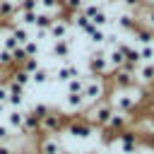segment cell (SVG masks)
Returning <instances> with one entry per match:
<instances>
[{"instance_id":"34","label":"cell","mask_w":154,"mask_h":154,"mask_svg":"<svg viewBox=\"0 0 154 154\" xmlns=\"http://www.w3.org/2000/svg\"><path fill=\"white\" fill-rule=\"evenodd\" d=\"M118 2H123V7H125V10H130V12H135V14L144 7V5H142V0H118Z\"/></svg>"},{"instance_id":"12","label":"cell","mask_w":154,"mask_h":154,"mask_svg":"<svg viewBox=\"0 0 154 154\" xmlns=\"http://www.w3.org/2000/svg\"><path fill=\"white\" fill-rule=\"evenodd\" d=\"M135 24H137V14L130 12V10H123L113 17V26H116L118 34H130L135 29Z\"/></svg>"},{"instance_id":"24","label":"cell","mask_w":154,"mask_h":154,"mask_svg":"<svg viewBox=\"0 0 154 154\" xmlns=\"http://www.w3.org/2000/svg\"><path fill=\"white\" fill-rule=\"evenodd\" d=\"M38 10L43 12H51L53 17H63L65 7H63V0H38Z\"/></svg>"},{"instance_id":"30","label":"cell","mask_w":154,"mask_h":154,"mask_svg":"<svg viewBox=\"0 0 154 154\" xmlns=\"http://www.w3.org/2000/svg\"><path fill=\"white\" fill-rule=\"evenodd\" d=\"M14 140H17V135L7 128V123H5V120H0V144H12Z\"/></svg>"},{"instance_id":"1","label":"cell","mask_w":154,"mask_h":154,"mask_svg":"<svg viewBox=\"0 0 154 154\" xmlns=\"http://www.w3.org/2000/svg\"><path fill=\"white\" fill-rule=\"evenodd\" d=\"M106 99H108V103L113 106L116 113L132 116V113L140 108V103L147 101V91H144V87L135 84V87H130V89H111V91L106 94Z\"/></svg>"},{"instance_id":"11","label":"cell","mask_w":154,"mask_h":154,"mask_svg":"<svg viewBox=\"0 0 154 154\" xmlns=\"http://www.w3.org/2000/svg\"><path fill=\"white\" fill-rule=\"evenodd\" d=\"M5 84H7V106L10 108H24V103H26V89L19 87V84H14V82H10V79H5Z\"/></svg>"},{"instance_id":"20","label":"cell","mask_w":154,"mask_h":154,"mask_svg":"<svg viewBox=\"0 0 154 154\" xmlns=\"http://www.w3.org/2000/svg\"><path fill=\"white\" fill-rule=\"evenodd\" d=\"M84 36H87V41L94 46V48H103L106 46V29H101V26H89L87 31H84Z\"/></svg>"},{"instance_id":"3","label":"cell","mask_w":154,"mask_h":154,"mask_svg":"<svg viewBox=\"0 0 154 154\" xmlns=\"http://www.w3.org/2000/svg\"><path fill=\"white\" fill-rule=\"evenodd\" d=\"M108 94V82L103 77H94V75H84V89H82V96L89 103H96L101 99H106Z\"/></svg>"},{"instance_id":"22","label":"cell","mask_w":154,"mask_h":154,"mask_svg":"<svg viewBox=\"0 0 154 154\" xmlns=\"http://www.w3.org/2000/svg\"><path fill=\"white\" fill-rule=\"evenodd\" d=\"M7 79H10V82H14V84H19V87H24V89L31 84V75H29L26 70H22L19 65H17V67H12V70H7Z\"/></svg>"},{"instance_id":"36","label":"cell","mask_w":154,"mask_h":154,"mask_svg":"<svg viewBox=\"0 0 154 154\" xmlns=\"http://www.w3.org/2000/svg\"><path fill=\"white\" fill-rule=\"evenodd\" d=\"M0 154H17V144H0Z\"/></svg>"},{"instance_id":"25","label":"cell","mask_w":154,"mask_h":154,"mask_svg":"<svg viewBox=\"0 0 154 154\" xmlns=\"http://www.w3.org/2000/svg\"><path fill=\"white\" fill-rule=\"evenodd\" d=\"M17 0H0V19L12 22V17L17 14Z\"/></svg>"},{"instance_id":"2","label":"cell","mask_w":154,"mask_h":154,"mask_svg":"<svg viewBox=\"0 0 154 154\" xmlns=\"http://www.w3.org/2000/svg\"><path fill=\"white\" fill-rule=\"evenodd\" d=\"M84 118L96 128V130H101V128H106V123L111 120V116L116 113L113 111V106L108 103V99H101V101H96V103H89L87 108H84Z\"/></svg>"},{"instance_id":"38","label":"cell","mask_w":154,"mask_h":154,"mask_svg":"<svg viewBox=\"0 0 154 154\" xmlns=\"http://www.w3.org/2000/svg\"><path fill=\"white\" fill-rule=\"evenodd\" d=\"M63 154H82V152H63Z\"/></svg>"},{"instance_id":"7","label":"cell","mask_w":154,"mask_h":154,"mask_svg":"<svg viewBox=\"0 0 154 154\" xmlns=\"http://www.w3.org/2000/svg\"><path fill=\"white\" fill-rule=\"evenodd\" d=\"M94 125L87 120V118H70L67 123H65V132L72 137V140H89V137H94Z\"/></svg>"},{"instance_id":"33","label":"cell","mask_w":154,"mask_h":154,"mask_svg":"<svg viewBox=\"0 0 154 154\" xmlns=\"http://www.w3.org/2000/svg\"><path fill=\"white\" fill-rule=\"evenodd\" d=\"M38 65H41V60H38V58H24V63H22L19 67H22V70H26V72L31 75V72H34Z\"/></svg>"},{"instance_id":"26","label":"cell","mask_w":154,"mask_h":154,"mask_svg":"<svg viewBox=\"0 0 154 154\" xmlns=\"http://www.w3.org/2000/svg\"><path fill=\"white\" fill-rule=\"evenodd\" d=\"M53 14L51 12H43V10H36V24H34V29H46L48 31V26L53 24Z\"/></svg>"},{"instance_id":"8","label":"cell","mask_w":154,"mask_h":154,"mask_svg":"<svg viewBox=\"0 0 154 154\" xmlns=\"http://www.w3.org/2000/svg\"><path fill=\"white\" fill-rule=\"evenodd\" d=\"M79 75H82L79 65H75L72 60H67V63H60V65L53 70V82H58V84H65V82H70L72 77H79Z\"/></svg>"},{"instance_id":"18","label":"cell","mask_w":154,"mask_h":154,"mask_svg":"<svg viewBox=\"0 0 154 154\" xmlns=\"http://www.w3.org/2000/svg\"><path fill=\"white\" fill-rule=\"evenodd\" d=\"M130 36L135 38V43L137 46H147V43H154V29H149V26H144V24H135V29L130 31Z\"/></svg>"},{"instance_id":"23","label":"cell","mask_w":154,"mask_h":154,"mask_svg":"<svg viewBox=\"0 0 154 154\" xmlns=\"http://www.w3.org/2000/svg\"><path fill=\"white\" fill-rule=\"evenodd\" d=\"M67 19H70V24H72V29H77V31H87L89 26H91V22H89V17L79 10V12H67Z\"/></svg>"},{"instance_id":"29","label":"cell","mask_w":154,"mask_h":154,"mask_svg":"<svg viewBox=\"0 0 154 154\" xmlns=\"http://www.w3.org/2000/svg\"><path fill=\"white\" fill-rule=\"evenodd\" d=\"M22 51L26 53V58H38V53H41V43H38L36 38H29L26 43H22Z\"/></svg>"},{"instance_id":"5","label":"cell","mask_w":154,"mask_h":154,"mask_svg":"<svg viewBox=\"0 0 154 154\" xmlns=\"http://www.w3.org/2000/svg\"><path fill=\"white\" fill-rule=\"evenodd\" d=\"M111 147L118 152V154H137V149L142 147V140L137 137V132H130V130H123L113 137Z\"/></svg>"},{"instance_id":"17","label":"cell","mask_w":154,"mask_h":154,"mask_svg":"<svg viewBox=\"0 0 154 154\" xmlns=\"http://www.w3.org/2000/svg\"><path fill=\"white\" fill-rule=\"evenodd\" d=\"M2 120H5V123H7V128L17 135V132L22 130V125H24V108H7Z\"/></svg>"},{"instance_id":"16","label":"cell","mask_w":154,"mask_h":154,"mask_svg":"<svg viewBox=\"0 0 154 154\" xmlns=\"http://www.w3.org/2000/svg\"><path fill=\"white\" fill-rule=\"evenodd\" d=\"M128 123H130V116H123V113H113L111 120L106 123V128H101L103 135H118L123 130H128Z\"/></svg>"},{"instance_id":"14","label":"cell","mask_w":154,"mask_h":154,"mask_svg":"<svg viewBox=\"0 0 154 154\" xmlns=\"http://www.w3.org/2000/svg\"><path fill=\"white\" fill-rule=\"evenodd\" d=\"M72 53H75V43H70L67 38H60V41H53L51 46V55L60 63H67L72 60Z\"/></svg>"},{"instance_id":"35","label":"cell","mask_w":154,"mask_h":154,"mask_svg":"<svg viewBox=\"0 0 154 154\" xmlns=\"http://www.w3.org/2000/svg\"><path fill=\"white\" fill-rule=\"evenodd\" d=\"M29 111H31L34 116H38V118H43V116H46V113L51 111V106H48V103H34V106H31Z\"/></svg>"},{"instance_id":"4","label":"cell","mask_w":154,"mask_h":154,"mask_svg":"<svg viewBox=\"0 0 154 154\" xmlns=\"http://www.w3.org/2000/svg\"><path fill=\"white\" fill-rule=\"evenodd\" d=\"M87 65H89V75H94V77H103V79L111 77L108 58H106V48H91L89 55H87Z\"/></svg>"},{"instance_id":"21","label":"cell","mask_w":154,"mask_h":154,"mask_svg":"<svg viewBox=\"0 0 154 154\" xmlns=\"http://www.w3.org/2000/svg\"><path fill=\"white\" fill-rule=\"evenodd\" d=\"M48 82H53V70L46 67V65H38V67L31 72V84H36V87H46Z\"/></svg>"},{"instance_id":"10","label":"cell","mask_w":154,"mask_h":154,"mask_svg":"<svg viewBox=\"0 0 154 154\" xmlns=\"http://www.w3.org/2000/svg\"><path fill=\"white\" fill-rule=\"evenodd\" d=\"M72 34V24L67 17H55L53 24L48 26V38L51 41H60V38H67Z\"/></svg>"},{"instance_id":"13","label":"cell","mask_w":154,"mask_h":154,"mask_svg":"<svg viewBox=\"0 0 154 154\" xmlns=\"http://www.w3.org/2000/svg\"><path fill=\"white\" fill-rule=\"evenodd\" d=\"M36 152H38V154H63L65 149H63L58 135H43V137L36 142Z\"/></svg>"},{"instance_id":"6","label":"cell","mask_w":154,"mask_h":154,"mask_svg":"<svg viewBox=\"0 0 154 154\" xmlns=\"http://www.w3.org/2000/svg\"><path fill=\"white\" fill-rule=\"evenodd\" d=\"M65 123H67L65 113L58 111V108H51V111L41 118V132H43V135H60V132L65 130Z\"/></svg>"},{"instance_id":"39","label":"cell","mask_w":154,"mask_h":154,"mask_svg":"<svg viewBox=\"0 0 154 154\" xmlns=\"http://www.w3.org/2000/svg\"><path fill=\"white\" fill-rule=\"evenodd\" d=\"M17 154H24V152H17Z\"/></svg>"},{"instance_id":"37","label":"cell","mask_w":154,"mask_h":154,"mask_svg":"<svg viewBox=\"0 0 154 154\" xmlns=\"http://www.w3.org/2000/svg\"><path fill=\"white\" fill-rule=\"evenodd\" d=\"M5 79H7V70H5V67H0V82H5Z\"/></svg>"},{"instance_id":"9","label":"cell","mask_w":154,"mask_h":154,"mask_svg":"<svg viewBox=\"0 0 154 154\" xmlns=\"http://www.w3.org/2000/svg\"><path fill=\"white\" fill-rule=\"evenodd\" d=\"M108 79L113 82V89H130V87L137 84V75L132 70H128V67H120V70L111 72Z\"/></svg>"},{"instance_id":"27","label":"cell","mask_w":154,"mask_h":154,"mask_svg":"<svg viewBox=\"0 0 154 154\" xmlns=\"http://www.w3.org/2000/svg\"><path fill=\"white\" fill-rule=\"evenodd\" d=\"M63 87H65V94H82V89H84V75L72 77V79L65 82Z\"/></svg>"},{"instance_id":"32","label":"cell","mask_w":154,"mask_h":154,"mask_svg":"<svg viewBox=\"0 0 154 154\" xmlns=\"http://www.w3.org/2000/svg\"><path fill=\"white\" fill-rule=\"evenodd\" d=\"M0 67H5V70H12V67H14L12 53H10V51H5V48H0Z\"/></svg>"},{"instance_id":"15","label":"cell","mask_w":154,"mask_h":154,"mask_svg":"<svg viewBox=\"0 0 154 154\" xmlns=\"http://www.w3.org/2000/svg\"><path fill=\"white\" fill-rule=\"evenodd\" d=\"M84 108H87V101H84L82 94H65L58 111H63V113H79Z\"/></svg>"},{"instance_id":"19","label":"cell","mask_w":154,"mask_h":154,"mask_svg":"<svg viewBox=\"0 0 154 154\" xmlns=\"http://www.w3.org/2000/svg\"><path fill=\"white\" fill-rule=\"evenodd\" d=\"M137 84L140 87H154V63H142L137 70Z\"/></svg>"},{"instance_id":"31","label":"cell","mask_w":154,"mask_h":154,"mask_svg":"<svg viewBox=\"0 0 154 154\" xmlns=\"http://www.w3.org/2000/svg\"><path fill=\"white\" fill-rule=\"evenodd\" d=\"M137 53H140V60L142 63H154V43L137 46Z\"/></svg>"},{"instance_id":"28","label":"cell","mask_w":154,"mask_h":154,"mask_svg":"<svg viewBox=\"0 0 154 154\" xmlns=\"http://www.w3.org/2000/svg\"><path fill=\"white\" fill-rule=\"evenodd\" d=\"M137 22L140 24H144V26H149V29H154V7H142L140 12H137Z\"/></svg>"}]
</instances>
